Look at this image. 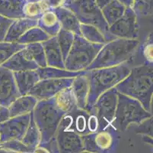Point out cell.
<instances>
[{
  "label": "cell",
  "mask_w": 153,
  "mask_h": 153,
  "mask_svg": "<svg viewBox=\"0 0 153 153\" xmlns=\"http://www.w3.org/2000/svg\"><path fill=\"white\" fill-rule=\"evenodd\" d=\"M117 92L137 99L147 111L152 112L153 93L152 64L130 68L126 78L114 87Z\"/></svg>",
  "instance_id": "obj_1"
},
{
  "label": "cell",
  "mask_w": 153,
  "mask_h": 153,
  "mask_svg": "<svg viewBox=\"0 0 153 153\" xmlns=\"http://www.w3.org/2000/svg\"><path fill=\"white\" fill-rule=\"evenodd\" d=\"M130 71V67L125 63L114 67L87 71L86 76L89 83V91L85 110L89 113L98 96L108 90L114 87L126 78Z\"/></svg>",
  "instance_id": "obj_2"
},
{
  "label": "cell",
  "mask_w": 153,
  "mask_h": 153,
  "mask_svg": "<svg viewBox=\"0 0 153 153\" xmlns=\"http://www.w3.org/2000/svg\"><path fill=\"white\" fill-rule=\"evenodd\" d=\"M139 44L136 39L116 38L107 42L85 71L124 64L131 58Z\"/></svg>",
  "instance_id": "obj_3"
},
{
  "label": "cell",
  "mask_w": 153,
  "mask_h": 153,
  "mask_svg": "<svg viewBox=\"0 0 153 153\" xmlns=\"http://www.w3.org/2000/svg\"><path fill=\"white\" fill-rule=\"evenodd\" d=\"M66 114V112L58 106L54 96L37 101L32 115L41 133L39 145L46 144L55 136L61 120Z\"/></svg>",
  "instance_id": "obj_4"
},
{
  "label": "cell",
  "mask_w": 153,
  "mask_h": 153,
  "mask_svg": "<svg viewBox=\"0 0 153 153\" xmlns=\"http://www.w3.org/2000/svg\"><path fill=\"white\" fill-rule=\"evenodd\" d=\"M151 117H152V112L147 111L140 101L117 93V104L112 128L124 132L130 125L133 123L138 125Z\"/></svg>",
  "instance_id": "obj_5"
},
{
  "label": "cell",
  "mask_w": 153,
  "mask_h": 153,
  "mask_svg": "<svg viewBox=\"0 0 153 153\" xmlns=\"http://www.w3.org/2000/svg\"><path fill=\"white\" fill-rule=\"evenodd\" d=\"M103 45L91 43L82 36L75 35L73 44L64 61L65 69L71 71H85L94 61Z\"/></svg>",
  "instance_id": "obj_6"
},
{
  "label": "cell",
  "mask_w": 153,
  "mask_h": 153,
  "mask_svg": "<svg viewBox=\"0 0 153 153\" xmlns=\"http://www.w3.org/2000/svg\"><path fill=\"white\" fill-rule=\"evenodd\" d=\"M65 7L74 12L81 24L98 28L102 32L107 42L116 39L108 31L109 25L104 19L101 9L98 6L95 0H75Z\"/></svg>",
  "instance_id": "obj_7"
},
{
  "label": "cell",
  "mask_w": 153,
  "mask_h": 153,
  "mask_svg": "<svg viewBox=\"0 0 153 153\" xmlns=\"http://www.w3.org/2000/svg\"><path fill=\"white\" fill-rule=\"evenodd\" d=\"M117 90L115 87L108 90L100 95L90 109L98 118V130H102L112 127L117 104Z\"/></svg>",
  "instance_id": "obj_8"
},
{
  "label": "cell",
  "mask_w": 153,
  "mask_h": 153,
  "mask_svg": "<svg viewBox=\"0 0 153 153\" xmlns=\"http://www.w3.org/2000/svg\"><path fill=\"white\" fill-rule=\"evenodd\" d=\"M82 138L84 151H85L111 153L116 151L117 144V136L109 129L82 135Z\"/></svg>",
  "instance_id": "obj_9"
},
{
  "label": "cell",
  "mask_w": 153,
  "mask_h": 153,
  "mask_svg": "<svg viewBox=\"0 0 153 153\" xmlns=\"http://www.w3.org/2000/svg\"><path fill=\"white\" fill-rule=\"evenodd\" d=\"M138 17L132 7H126L123 15L109 25L108 31L116 38L136 39L139 36Z\"/></svg>",
  "instance_id": "obj_10"
},
{
  "label": "cell",
  "mask_w": 153,
  "mask_h": 153,
  "mask_svg": "<svg viewBox=\"0 0 153 153\" xmlns=\"http://www.w3.org/2000/svg\"><path fill=\"white\" fill-rule=\"evenodd\" d=\"M30 113L10 117L0 123V143L21 140L30 123Z\"/></svg>",
  "instance_id": "obj_11"
},
{
  "label": "cell",
  "mask_w": 153,
  "mask_h": 153,
  "mask_svg": "<svg viewBox=\"0 0 153 153\" xmlns=\"http://www.w3.org/2000/svg\"><path fill=\"white\" fill-rule=\"evenodd\" d=\"M74 78L40 80L28 93L37 100L53 97L59 91L72 86Z\"/></svg>",
  "instance_id": "obj_12"
},
{
  "label": "cell",
  "mask_w": 153,
  "mask_h": 153,
  "mask_svg": "<svg viewBox=\"0 0 153 153\" xmlns=\"http://www.w3.org/2000/svg\"><path fill=\"white\" fill-rule=\"evenodd\" d=\"M55 138L59 152L77 153L84 151L82 136L73 130L59 125Z\"/></svg>",
  "instance_id": "obj_13"
},
{
  "label": "cell",
  "mask_w": 153,
  "mask_h": 153,
  "mask_svg": "<svg viewBox=\"0 0 153 153\" xmlns=\"http://www.w3.org/2000/svg\"><path fill=\"white\" fill-rule=\"evenodd\" d=\"M20 96L13 72L0 66V104L9 107Z\"/></svg>",
  "instance_id": "obj_14"
},
{
  "label": "cell",
  "mask_w": 153,
  "mask_h": 153,
  "mask_svg": "<svg viewBox=\"0 0 153 153\" xmlns=\"http://www.w3.org/2000/svg\"><path fill=\"white\" fill-rule=\"evenodd\" d=\"M1 66L10 70L12 72L36 70L39 67V66L30 57L25 47L15 53L9 60H7Z\"/></svg>",
  "instance_id": "obj_15"
},
{
  "label": "cell",
  "mask_w": 153,
  "mask_h": 153,
  "mask_svg": "<svg viewBox=\"0 0 153 153\" xmlns=\"http://www.w3.org/2000/svg\"><path fill=\"white\" fill-rule=\"evenodd\" d=\"M41 43L45 52L47 66L65 69L64 61L56 36L51 37Z\"/></svg>",
  "instance_id": "obj_16"
},
{
  "label": "cell",
  "mask_w": 153,
  "mask_h": 153,
  "mask_svg": "<svg viewBox=\"0 0 153 153\" xmlns=\"http://www.w3.org/2000/svg\"><path fill=\"white\" fill-rule=\"evenodd\" d=\"M60 23L61 29L72 32L74 35L82 36L79 19L75 13L67 7L62 6L53 9Z\"/></svg>",
  "instance_id": "obj_17"
},
{
  "label": "cell",
  "mask_w": 153,
  "mask_h": 153,
  "mask_svg": "<svg viewBox=\"0 0 153 153\" xmlns=\"http://www.w3.org/2000/svg\"><path fill=\"white\" fill-rule=\"evenodd\" d=\"M71 87L76 98L77 107L85 109L89 91V83L86 76V73L79 74L74 78Z\"/></svg>",
  "instance_id": "obj_18"
},
{
  "label": "cell",
  "mask_w": 153,
  "mask_h": 153,
  "mask_svg": "<svg viewBox=\"0 0 153 153\" xmlns=\"http://www.w3.org/2000/svg\"><path fill=\"white\" fill-rule=\"evenodd\" d=\"M37 26V20L27 18L14 19L7 31L4 41L8 42H16L18 39L28 29Z\"/></svg>",
  "instance_id": "obj_19"
},
{
  "label": "cell",
  "mask_w": 153,
  "mask_h": 153,
  "mask_svg": "<svg viewBox=\"0 0 153 153\" xmlns=\"http://www.w3.org/2000/svg\"><path fill=\"white\" fill-rule=\"evenodd\" d=\"M13 74L21 96L28 94L30 90L40 81L36 70L18 71L13 72Z\"/></svg>",
  "instance_id": "obj_20"
},
{
  "label": "cell",
  "mask_w": 153,
  "mask_h": 153,
  "mask_svg": "<svg viewBox=\"0 0 153 153\" xmlns=\"http://www.w3.org/2000/svg\"><path fill=\"white\" fill-rule=\"evenodd\" d=\"M37 101V98L30 94L20 96L8 107L10 117L30 113L34 110Z\"/></svg>",
  "instance_id": "obj_21"
},
{
  "label": "cell",
  "mask_w": 153,
  "mask_h": 153,
  "mask_svg": "<svg viewBox=\"0 0 153 153\" xmlns=\"http://www.w3.org/2000/svg\"><path fill=\"white\" fill-rule=\"evenodd\" d=\"M37 26L50 36H56L61 29L60 23L53 9H47L37 20Z\"/></svg>",
  "instance_id": "obj_22"
},
{
  "label": "cell",
  "mask_w": 153,
  "mask_h": 153,
  "mask_svg": "<svg viewBox=\"0 0 153 153\" xmlns=\"http://www.w3.org/2000/svg\"><path fill=\"white\" fill-rule=\"evenodd\" d=\"M36 71L38 74L40 80L76 78V76L79 75V74L86 73V71H71L66 69L50 67V66H47L44 67H39L37 69H36Z\"/></svg>",
  "instance_id": "obj_23"
},
{
  "label": "cell",
  "mask_w": 153,
  "mask_h": 153,
  "mask_svg": "<svg viewBox=\"0 0 153 153\" xmlns=\"http://www.w3.org/2000/svg\"><path fill=\"white\" fill-rule=\"evenodd\" d=\"M25 0H0V15L11 19L25 18L23 6Z\"/></svg>",
  "instance_id": "obj_24"
},
{
  "label": "cell",
  "mask_w": 153,
  "mask_h": 153,
  "mask_svg": "<svg viewBox=\"0 0 153 153\" xmlns=\"http://www.w3.org/2000/svg\"><path fill=\"white\" fill-rule=\"evenodd\" d=\"M21 141L24 145L27 146L30 152H34L35 148L41 143V133L34 122L32 112L30 113V120L28 127Z\"/></svg>",
  "instance_id": "obj_25"
},
{
  "label": "cell",
  "mask_w": 153,
  "mask_h": 153,
  "mask_svg": "<svg viewBox=\"0 0 153 153\" xmlns=\"http://www.w3.org/2000/svg\"><path fill=\"white\" fill-rule=\"evenodd\" d=\"M125 9L126 7L120 3L117 0H113L101 8V12L107 23L108 25H111L123 15Z\"/></svg>",
  "instance_id": "obj_26"
},
{
  "label": "cell",
  "mask_w": 153,
  "mask_h": 153,
  "mask_svg": "<svg viewBox=\"0 0 153 153\" xmlns=\"http://www.w3.org/2000/svg\"><path fill=\"white\" fill-rule=\"evenodd\" d=\"M54 97L58 106L66 113H69L72 109L77 107L76 98L71 87L59 91L57 94L54 96Z\"/></svg>",
  "instance_id": "obj_27"
},
{
  "label": "cell",
  "mask_w": 153,
  "mask_h": 153,
  "mask_svg": "<svg viewBox=\"0 0 153 153\" xmlns=\"http://www.w3.org/2000/svg\"><path fill=\"white\" fill-rule=\"evenodd\" d=\"M47 8L42 0H29L25 1L23 6L25 18L38 20Z\"/></svg>",
  "instance_id": "obj_28"
},
{
  "label": "cell",
  "mask_w": 153,
  "mask_h": 153,
  "mask_svg": "<svg viewBox=\"0 0 153 153\" xmlns=\"http://www.w3.org/2000/svg\"><path fill=\"white\" fill-rule=\"evenodd\" d=\"M50 36L38 26L30 28L25 34H23L17 40L18 43L22 44H31L37 42H43L50 38Z\"/></svg>",
  "instance_id": "obj_29"
},
{
  "label": "cell",
  "mask_w": 153,
  "mask_h": 153,
  "mask_svg": "<svg viewBox=\"0 0 153 153\" xmlns=\"http://www.w3.org/2000/svg\"><path fill=\"white\" fill-rule=\"evenodd\" d=\"M80 29H81L82 36L88 41L94 43V44H104L105 43H107L102 32L95 26L81 24Z\"/></svg>",
  "instance_id": "obj_30"
},
{
  "label": "cell",
  "mask_w": 153,
  "mask_h": 153,
  "mask_svg": "<svg viewBox=\"0 0 153 153\" xmlns=\"http://www.w3.org/2000/svg\"><path fill=\"white\" fill-rule=\"evenodd\" d=\"M25 49L29 54L32 60L40 67H47V60H46L45 52L41 42L31 43L25 44Z\"/></svg>",
  "instance_id": "obj_31"
},
{
  "label": "cell",
  "mask_w": 153,
  "mask_h": 153,
  "mask_svg": "<svg viewBox=\"0 0 153 153\" xmlns=\"http://www.w3.org/2000/svg\"><path fill=\"white\" fill-rule=\"evenodd\" d=\"M75 35L72 32L69 31L64 30L60 29L59 32L56 35V38H57L58 44L60 47L61 53H62V59L65 61L69 50L72 47L73 41H74Z\"/></svg>",
  "instance_id": "obj_32"
},
{
  "label": "cell",
  "mask_w": 153,
  "mask_h": 153,
  "mask_svg": "<svg viewBox=\"0 0 153 153\" xmlns=\"http://www.w3.org/2000/svg\"><path fill=\"white\" fill-rule=\"evenodd\" d=\"M25 47V44H19L18 42L0 41V66L9 60L15 53Z\"/></svg>",
  "instance_id": "obj_33"
},
{
  "label": "cell",
  "mask_w": 153,
  "mask_h": 153,
  "mask_svg": "<svg viewBox=\"0 0 153 153\" xmlns=\"http://www.w3.org/2000/svg\"><path fill=\"white\" fill-rule=\"evenodd\" d=\"M137 17L146 18L152 15V0H134L132 6Z\"/></svg>",
  "instance_id": "obj_34"
},
{
  "label": "cell",
  "mask_w": 153,
  "mask_h": 153,
  "mask_svg": "<svg viewBox=\"0 0 153 153\" xmlns=\"http://www.w3.org/2000/svg\"><path fill=\"white\" fill-rule=\"evenodd\" d=\"M2 148H5L9 152H30L27 146L24 145L21 140H10L0 143Z\"/></svg>",
  "instance_id": "obj_35"
},
{
  "label": "cell",
  "mask_w": 153,
  "mask_h": 153,
  "mask_svg": "<svg viewBox=\"0 0 153 153\" xmlns=\"http://www.w3.org/2000/svg\"><path fill=\"white\" fill-rule=\"evenodd\" d=\"M152 34H150L147 38V40L142 46V54L146 59V62L152 64Z\"/></svg>",
  "instance_id": "obj_36"
},
{
  "label": "cell",
  "mask_w": 153,
  "mask_h": 153,
  "mask_svg": "<svg viewBox=\"0 0 153 153\" xmlns=\"http://www.w3.org/2000/svg\"><path fill=\"white\" fill-rule=\"evenodd\" d=\"M152 117L149 118L138 124L139 126L138 129L136 130V133L152 136Z\"/></svg>",
  "instance_id": "obj_37"
},
{
  "label": "cell",
  "mask_w": 153,
  "mask_h": 153,
  "mask_svg": "<svg viewBox=\"0 0 153 153\" xmlns=\"http://www.w3.org/2000/svg\"><path fill=\"white\" fill-rule=\"evenodd\" d=\"M14 19H9L3 15H0V41H4L7 31Z\"/></svg>",
  "instance_id": "obj_38"
},
{
  "label": "cell",
  "mask_w": 153,
  "mask_h": 153,
  "mask_svg": "<svg viewBox=\"0 0 153 153\" xmlns=\"http://www.w3.org/2000/svg\"><path fill=\"white\" fill-rule=\"evenodd\" d=\"M48 9H55L59 7L65 6L67 4V0H42Z\"/></svg>",
  "instance_id": "obj_39"
},
{
  "label": "cell",
  "mask_w": 153,
  "mask_h": 153,
  "mask_svg": "<svg viewBox=\"0 0 153 153\" xmlns=\"http://www.w3.org/2000/svg\"><path fill=\"white\" fill-rule=\"evenodd\" d=\"M89 117H88V127L90 133L98 131V118L94 113H89Z\"/></svg>",
  "instance_id": "obj_40"
},
{
  "label": "cell",
  "mask_w": 153,
  "mask_h": 153,
  "mask_svg": "<svg viewBox=\"0 0 153 153\" xmlns=\"http://www.w3.org/2000/svg\"><path fill=\"white\" fill-rule=\"evenodd\" d=\"M10 118L9 108L0 104V123Z\"/></svg>",
  "instance_id": "obj_41"
},
{
  "label": "cell",
  "mask_w": 153,
  "mask_h": 153,
  "mask_svg": "<svg viewBox=\"0 0 153 153\" xmlns=\"http://www.w3.org/2000/svg\"><path fill=\"white\" fill-rule=\"evenodd\" d=\"M113 0H95L96 3L98 5V6L100 8H104L106 5H108V3H110L111 2H112Z\"/></svg>",
  "instance_id": "obj_42"
},
{
  "label": "cell",
  "mask_w": 153,
  "mask_h": 153,
  "mask_svg": "<svg viewBox=\"0 0 153 153\" xmlns=\"http://www.w3.org/2000/svg\"><path fill=\"white\" fill-rule=\"evenodd\" d=\"M120 3H121L122 5H124L125 7H132L133 5V2L134 0H117Z\"/></svg>",
  "instance_id": "obj_43"
},
{
  "label": "cell",
  "mask_w": 153,
  "mask_h": 153,
  "mask_svg": "<svg viewBox=\"0 0 153 153\" xmlns=\"http://www.w3.org/2000/svg\"><path fill=\"white\" fill-rule=\"evenodd\" d=\"M73 1H75V0H67V4H66V5H69V3H71L72 2H73ZM66 6V5H65Z\"/></svg>",
  "instance_id": "obj_44"
},
{
  "label": "cell",
  "mask_w": 153,
  "mask_h": 153,
  "mask_svg": "<svg viewBox=\"0 0 153 153\" xmlns=\"http://www.w3.org/2000/svg\"><path fill=\"white\" fill-rule=\"evenodd\" d=\"M25 1H29V0H25Z\"/></svg>",
  "instance_id": "obj_45"
}]
</instances>
